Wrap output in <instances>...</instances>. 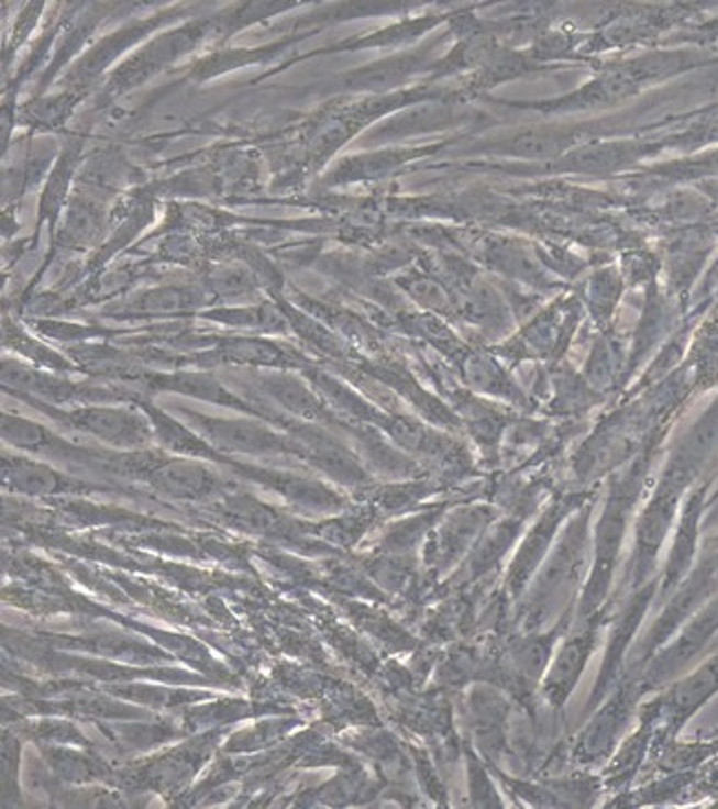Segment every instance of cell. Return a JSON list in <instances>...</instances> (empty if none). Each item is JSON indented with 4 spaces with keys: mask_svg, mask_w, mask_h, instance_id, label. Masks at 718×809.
<instances>
[{
    "mask_svg": "<svg viewBox=\"0 0 718 809\" xmlns=\"http://www.w3.org/2000/svg\"><path fill=\"white\" fill-rule=\"evenodd\" d=\"M78 426L113 444H142L150 437L147 424L118 409H87L74 415Z\"/></svg>",
    "mask_w": 718,
    "mask_h": 809,
    "instance_id": "1",
    "label": "cell"
},
{
    "mask_svg": "<svg viewBox=\"0 0 718 809\" xmlns=\"http://www.w3.org/2000/svg\"><path fill=\"white\" fill-rule=\"evenodd\" d=\"M154 481L176 497H189L207 490L211 475L191 462H174L158 468L154 473Z\"/></svg>",
    "mask_w": 718,
    "mask_h": 809,
    "instance_id": "2",
    "label": "cell"
},
{
    "mask_svg": "<svg viewBox=\"0 0 718 809\" xmlns=\"http://www.w3.org/2000/svg\"><path fill=\"white\" fill-rule=\"evenodd\" d=\"M211 437L231 451H266L275 446V440L266 431L235 422L213 424Z\"/></svg>",
    "mask_w": 718,
    "mask_h": 809,
    "instance_id": "3",
    "label": "cell"
},
{
    "mask_svg": "<svg viewBox=\"0 0 718 809\" xmlns=\"http://www.w3.org/2000/svg\"><path fill=\"white\" fill-rule=\"evenodd\" d=\"M12 484L14 488L27 495H47L58 486L56 475L38 464H14L12 466Z\"/></svg>",
    "mask_w": 718,
    "mask_h": 809,
    "instance_id": "4",
    "label": "cell"
},
{
    "mask_svg": "<svg viewBox=\"0 0 718 809\" xmlns=\"http://www.w3.org/2000/svg\"><path fill=\"white\" fill-rule=\"evenodd\" d=\"M273 392L286 409L305 413V415L316 413V399L309 395V390L305 386H300L294 379H277Z\"/></svg>",
    "mask_w": 718,
    "mask_h": 809,
    "instance_id": "5",
    "label": "cell"
},
{
    "mask_svg": "<svg viewBox=\"0 0 718 809\" xmlns=\"http://www.w3.org/2000/svg\"><path fill=\"white\" fill-rule=\"evenodd\" d=\"M5 437L12 440L16 446H23V448H41L45 446L49 433L45 429H41L38 424L34 422H23V420H8L5 422Z\"/></svg>",
    "mask_w": 718,
    "mask_h": 809,
    "instance_id": "6",
    "label": "cell"
}]
</instances>
